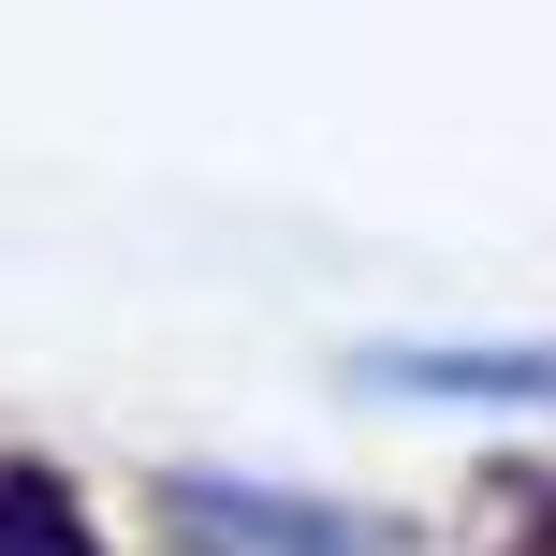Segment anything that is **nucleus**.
<instances>
[{
	"instance_id": "1",
	"label": "nucleus",
	"mask_w": 556,
	"mask_h": 556,
	"mask_svg": "<svg viewBox=\"0 0 556 556\" xmlns=\"http://www.w3.org/2000/svg\"><path fill=\"white\" fill-rule=\"evenodd\" d=\"M162 513L191 528V556H366V528H337L307 498H250V483H176Z\"/></svg>"
},
{
	"instance_id": "2",
	"label": "nucleus",
	"mask_w": 556,
	"mask_h": 556,
	"mask_svg": "<svg viewBox=\"0 0 556 556\" xmlns=\"http://www.w3.org/2000/svg\"><path fill=\"white\" fill-rule=\"evenodd\" d=\"M0 556H103V542H88V513L45 469H0Z\"/></svg>"
},
{
	"instance_id": "3",
	"label": "nucleus",
	"mask_w": 556,
	"mask_h": 556,
	"mask_svg": "<svg viewBox=\"0 0 556 556\" xmlns=\"http://www.w3.org/2000/svg\"><path fill=\"white\" fill-rule=\"evenodd\" d=\"M395 381H425V395H556V352H395Z\"/></svg>"
},
{
	"instance_id": "4",
	"label": "nucleus",
	"mask_w": 556,
	"mask_h": 556,
	"mask_svg": "<svg viewBox=\"0 0 556 556\" xmlns=\"http://www.w3.org/2000/svg\"><path fill=\"white\" fill-rule=\"evenodd\" d=\"M513 556H556V528H528V542H513Z\"/></svg>"
}]
</instances>
